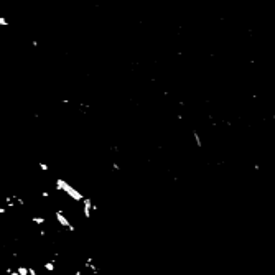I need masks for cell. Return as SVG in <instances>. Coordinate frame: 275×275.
<instances>
[{
  "instance_id": "cell-1",
  "label": "cell",
  "mask_w": 275,
  "mask_h": 275,
  "mask_svg": "<svg viewBox=\"0 0 275 275\" xmlns=\"http://www.w3.org/2000/svg\"><path fill=\"white\" fill-rule=\"evenodd\" d=\"M0 25H2V27H7V25H8V20H7L5 17H0Z\"/></svg>"
},
{
  "instance_id": "cell-2",
  "label": "cell",
  "mask_w": 275,
  "mask_h": 275,
  "mask_svg": "<svg viewBox=\"0 0 275 275\" xmlns=\"http://www.w3.org/2000/svg\"><path fill=\"white\" fill-rule=\"evenodd\" d=\"M109 2H114V0H109Z\"/></svg>"
}]
</instances>
